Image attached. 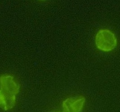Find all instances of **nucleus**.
Instances as JSON below:
<instances>
[{
    "label": "nucleus",
    "mask_w": 120,
    "mask_h": 112,
    "mask_svg": "<svg viewBox=\"0 0 120 112\" xmlns=\"http://www.w3.org/2000/svg\"><path fill=\"white\" fill-rule=\"evenodd\" d=\"M19 89L20 86L14 76L4 75L0 77V104L4 110H10L15 106Z\"/></svg>",
    "instance_id": "f257e3e1"
},
{
    "label": "nucleus",
    "mask_w": 120,
    "mask_h": 112,
    "mask_svg": "<svg viewBox=\"0 0 120 112\" xmlns=\"http://www.w3.org/2000/svg\"><path fill=\"white\" fill-rule=\"evenodd\" d=\"M86 102L84 96L69 97L63 102L64 112H80L82 110Z\"/></svg>",
    "instance_id": "7ed1b4c3"
},
{
    "label": "nucleus",
    "mask_w": 120,
    "mask_h": 112,
    "mask_svg": "<svg viewBox=\"0 0 120 112\" xmlns=\"http://www.w3.org/2000/svg\"><path fill=\"white\" fill-rule=\"evenodd\" d=\"M96 48L104 52H110L116 48L117 39L114 32L107 28L99 30L95 36Z\"/></svg>",
    "instance_id": "f03ea898"
}]
</instances>
